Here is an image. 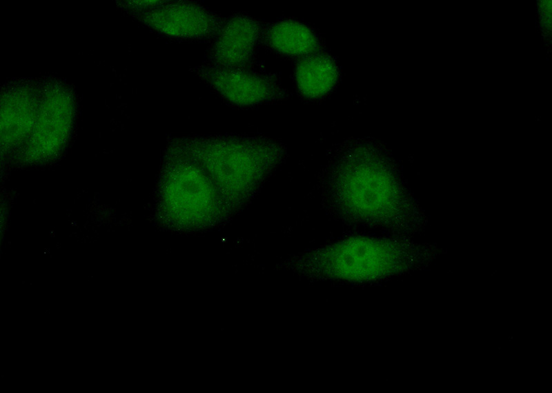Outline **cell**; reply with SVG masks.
<instances>
[{
  "instance_id": "cell-1",
  "label": "cell",
  "mask_w": 552,
  "mask_h": 393,
  "mask_svg": "<svg viewBox=\"0 0 552 393\" xmlns=\"http://www.w3.org/2000/svg\"><path fill=\"white\" fill-rule=\"evenodd\" d=\"M326 185L331 207L346 221L391 230L415 224V208L376 144L348 148L331 167Z\"/></svg>"
},
{
  "instance_id": "cell-2",
  "label": "cell",
  "mask_w": 552,
  "mask_h": 393,
  "mask_svg": "<svg viewBox=\"0 0 552 393\" xmlns=\"http://www.w3.org/2000/svg\"><path fill=\"white\" fill-rule=\"evenodd\" d=\"M417 252L400 239L353 235L297 254L287 267L313 281L366 284L380 282L410 268Z\"/></svg>"
},
{
  "instance_id": "cell-3",
  "label": "cell",
  "mask_w": 552,
  "mask_h": 393,
  "mask_svg": "<svg viewBox=\"0 0 552 393\" xmlns=\"http://www.w3.org/2000/svg\"><path fill=\"white\" fill-rule=\"evenodd\" d=\"M227 101L238 105H251L280 100L286 91L270 75L209 65L190 70Z\"/></svg>"
},
{
  "instance_id": "cell-4",
  "label": "cell",
  "mask_w": 552,
  "mask_h": 393,
  "mask_svg": "<svg viewBox=\"0 0 552 393\" xmlns=\"http://www.w3.org/2000/svg\"><path fill=\"white\" fill-rule=\"evenodd\" d=\"M140 19L166 35L204 39L219 35L226 20L203 6L185 1H165L140 13Z\"/></svg>"
},
{
  "instance_id": "cell-5",
  "label": "cell",
  "mask_w": 552,
  "mask_h": 393,
  "mask_svg": "<svg viewBox=\"0 0 552 393\" xmlns=\"http://www.w3.org/2000/svg\"><path fill=\"white\" fill-rule=\"evenodd\" d=\"M261 34V25L253 18L236 14L227 21L210 53V65L244 69L250 63Z\"/></svg>"
},
{
  "instance_id": "cell-6",
  "label": "cell",
  "mask_w": 552,
  "mask_h": 393,
  "mask_svg": "<svg viewBox=\"0 0 552 393\" xmlns=\"http://www.w3.org/2000/svg\"><path fill=\"white\" fill-rule=\"evenodd\" d=\"M339 70L328 55L315 52L297 63L296 80L300 93L306 98H319L328 94L336 85Z\"/></svg>"
},
{
  "instance_id": "cell-7",
  "label": "cell",
  "mask_w": 552,
  "mask_h": 393,
  "mask_svg": "<svg viewBox=\"0 0 552 393\" xmlns=\"http://www.w3.org/2000/svg\"><path fill=\"white\" fill-rule=\"evenodd\" d=\"M264 41L282 54L306 56L317 52L319 43L306 26L293 20L280 21L270 26L263 34Z\"/></svg>"
}]
</instances>
